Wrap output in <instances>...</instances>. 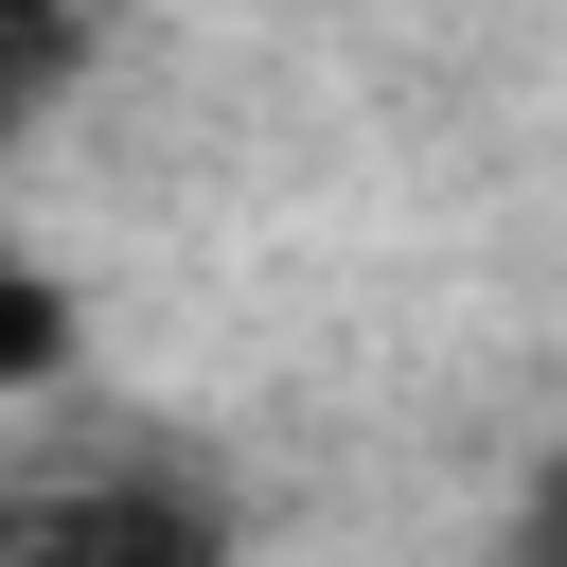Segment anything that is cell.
I'll return each instance as SVG.
<instances>
[{
    "instance_id": "cell-1",
    "label": "cell",
    "mask_w": 567,
    "mask_h": 567,
    "mask_svg": "<svg viewBox=\"0 0 567 567\" xmlns=\"http://www.w3.org/2000/svg\"><path fill=\"white\" fill-rule=\"evenodd\" d=\"M230 514L213 496H177V478H0V549H124V567H159V549H213Z\"/></svg>"
},
{
    "instance_id": "cell-2",
    "label": "cell",
    "mask_w": 567,
    "mask_h": 567,
    "mask_svg": "<svg viewBox=\"0 0 567 567\" xmlns=\"http://www.w3.org/2000/svg\"><path fill=\"white\" fill-rule=\"evenodd\" d=\"M71 354H89L71 284H53L35 248H0V390H71Z\"/></svg>"
},
{
    "instance_id": "cell-3",
    "label": "cell",
    "mask_w": 567,
    "mask_h": 567,
    "mask_svg": "<svg viewBox=\"0 0 567 567\" xmlns=\"http://www.w3.org/2000/svg\"><path fill=\"white\" fill-rule=\"evenodd\" d=\"M514 549H567V461L532 478V514H514Z\"/></svg>"
}]
</instances>
